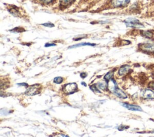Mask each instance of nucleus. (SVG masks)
<instances>
[{
    "label": "nucleus",
    "instance_id": "19",
    "mask_svg": "<svg viewBox=\"0 0 154 137\" xmlns=\"http://www.w3.org/2000/svg\"><path fill=\"white\" fill-rule=\"evenodd\" d=\"M42 25H43V26H47V27H50V28L54 26V25L52 23H42Z\"/></svg>",
    "mask_w": 154,
    "mask_h": 137
},
{
    "label": "nucleus",
    "instance_id": "3",
    "mask_svg": "<svg viewBox=\"0 0 154 137\" xmlns=\"http://www.w3.org/2000/svg\"><path fill=\"white\" fill-rule=\"evenodd\" d=\"M141 96L146 99H153L154 91L151 89H144L141 92Z\"/></svg>",
    "mask_w": 154,
    "mask_h": 137
},
{
    "label": "nucleus",
    "instance_id": "15",
    "mask_svg": "<svg viewBox=\"0 0 154 137\" xmlns=\"http://www.w3.org/2000/svg\"><path fill=\"white\" fill-rule=\"evenodd\" d=\"M8 11H10V13H11L13 15H14L15 16L19 15V12L17 10V9H15L13 8H10V10H8Z\"/></svg>",
    "mask_w": 154,
    "mask_h": 137
},
{
    "label": "nucleus",
    "instance_id": "12",
    "mask_svg": "<svg viewBox=\"0 0 154 137\" xmlns=\"http://www.w3.org/2000/svg\"><path fill=\"white\" fill-rule=\"evenodd\" d=\"M95 45H96V44H93V43H79V44H74V45L70 46L69 47V49L78 47L84 46H94Z\"/></svg>",
    "mask_w": 154,
    "mask_h": 137
},
{
    "label": "nucleus",
    "instance_id": "2",
    "mask_svg": "<svg viewBox=\"0 0 154 137\" xmlns=\"http://www.w3.org/2000/svg\"><path fill=\"white\" fill-rule=\"evenodd\" d=\"M77 88H78V86L76 83L67 84L64 85L63 88L64 92L68 94L74 93L77 91Z\"/></svg>",
    "mask_w": 154,
    "mask_h": 137
},
{
    "label": "nucleus",
    "instance_id": "26",
    "mask_svg": "<svg viewBox=\"0 0 154 137\" xmlns=\"http://www.w3.org/2000/svg\"><path fill=\"white\" fill-rule=\"evenodd\" d=\"M65 137H69V136H67V135H66V136H65Z\"/></svg>",
    "mask_w": 154,
    "mask_h": 137
},
{
    "label": "nucleus",
    "instance_id": "25",
    "mask_svg": "<svg viewBox=\"0 0 154 137\" xmlns=\"http://www.w3.org/2000/svg\"><path fill=\"white\" fill-rule=\"evenodd\" d=\"M81 84H82V85H84V86H85H85H87V85L85 84V82H81Z\"/></svg>",
    "mask_w": 154,
    "mask_h": 137
},
{
    "label": "nucleus",
    "instance_id": "24",
    "mask_svg": "<svg viewBox=\"0 0 154 137\" xmlns=\"http://www.w3.org/2000/svg\"><path fill=\"white\" fill-rule=\"evenodd\" d=\"M18 85H20V86H25V87H28V85L26 83H20V84H17Z\"/></svg>",
    "mask_w": 154,
    "mask_h": 137
},
{
    "label": "nucleus",
    "instance_id": "10",
    "mask_svg": "<svg viewBox=\"0 0 154 137\" xmlns=\"http://www.w3.org/2000/svg\"><path fill=\"white\" fill-rule=\"evenodd\" d=\"M129 70H130V66L129 65H122L119 70V74L121 76L125 75L129 71Z\"/></svg>",
    "mask_w": 154,
    "mask_h": 137
},
{
    "label": "nucleus",
    "instance_id": "23",
    "mask_svg": "<svg viewBox=\"0 0 154 137\" xmlns=\"http://www.w3.org/2000/svg\"><path fill=\"white\" fill-rule=\"evenodd\" d=\"M80 76H81V77L82 78H85L87 76V74L86 73H85V72H82V73H81Z\"/></svg>",
    "mask_w": 154,
    "mask_h": 137
},
{
    "label": "nucleus",
    "instance_id": "11",
    "mask_svg": "<svg viewBox=\"0 0 154 137\" xmlns=\"http://www.w3.org/2000/svg\"><path fill=\"white\" fill-rule=\"evenodd\" d=\"M97 87L99 89L105 90H106V88H108V83H107L106 81H102L99 82L97 84Z\"/></svg>",
    "mask_w": 154,
    "mask_h": 137
},
{
    "label": "nucleus",
    "instance_id": "16",
    "mask_svg": "<svg viewBox=\"0 0 154 137\" xmlns=\"http://www.w3.org/2000/svg\"><path fill=\"white\" fill-rule=\"evenodd\" d=\"M75 0H61V4L62 5H67L72 3Z\"/></svg>",
    "mask_w": 154,
    "mask_h": 137
},
{
    "label": "nucleus",
    "instance_id": "13",
    "mask_svg": "<svg viewBox=\"0 0 154 137\" xmlns=\"http://www.w3.org/2000/svg\"><path fill=\"white\" fill-rule=\"evenodd\" d=\"M142 32V35L144 36L146 38H150L152 37L153 36V34L152 32L149 31H141Z\"/></svg>",
    "mask_w": 154,
    "mask_h": 137
},
{
    "label": "nucleus",
    "instance_id": "9",
    "mask_svg": "<svg viewBox=\"0 0 154 137\" xmlns=\"http://www.w3.org/2000/svg\"><path fill=\"white\" fill-rule=\"evenodd\" d=\"M117 87L116 82L114 79H110L108 82V89L111 91L113 92L114 90Z\"/></svg>",
    "mask_w": 154,
    "mask_h": 137
},
{
    "label": "nucleus",
    "instance_id": "8",
    "mask_svg": "<svg viewBox=\"0 0 154 137\" xmlns=\"http://www.w3.org/2000/svg\"><path fill=\"white\" fill-rule=\"evenodd\" d=\"M116 96H117L118 97L120 98V99H126L127 98V95L126 94L123 92L122 90H120V88H118V87L114 90V91L112 92Z\"/></svg>",
    "mask_w": 154,
    "mask_h": 137
},
{
    "label": "nucleus",
    "instance_id": "5",
    "mask_svg": "<svg viewBox=\"0 0 154 137\" xmlns=\"http://www.w3.org/2000/svg\"><path fill=\"white\" fill-rule=\"evenodd\" d=\"M39 85L35 84L30 86L26 91L25 93L28 95H34L38 93Z\"/></svg>",
    "mask_w": 154,
    "mask_h": 137
},
{
    "label": "nucleus",
    "instance_id": "22",
    "mask_svg": "<svg viewBox=\"0 0 154 137\" xmlns=\"http://www.w3.org/2000/svg\"><path fill=\"white\" fill-rule=\"evenodd\" d=\"M40 1L45 4H49V3L51 2L53 0H40Z\"/></svg>",
    "mask_w": 154,
    "mask_h": 137
},
{
    "label": "nucleus",
    "instance_id": "18",
    "mask_svg": "<svg viewBox=\"0 0 154 137\" xmlns=\"http://www.w3.org/2000/svg\"><path fill=\"white\" fill-rule=\"evenodd\" d=\"M90 89L94 91V92H96V93H100V91L97 89V87H96V85H92L90 86Z\"/></svg>",
    "mask_w": 154,
    "mask_h": 137
},
{
    "label": "nucleus",
    "instance_id": "4",
    "mask_svg": "<svg viewBox=\"0 0 154 137\" xmlns=\"http://www.w3.org/2000/svg\"><path fill=\"white\" fill-rule=\"evenodd\" d=\"M139 47L143 51L150 53H154L153 43H141L139 44Z\"/></svg>",
    "mask_w": 154,
    "mask_h": 137
},
{
    "label": "nucleus",
    "instance_id": "21",
    "mask_svg": "<svg viewBox=\"0 0 154 137\" xmlns=\"http://www.w3.org/2000/svg\"><path fill=\"white\" fill-rule=\"evenodd\" d=\"M56 46L55 44H54V43H47L45 45V47H51V46Z\"/></svg>",
    "mask_w": 154,
    "mask_h": 137
},
{
    "label": "nucleus",
    "instance_id": "1",
    "mask_svg": "<svg viewBox=\"0 0 154 137\" xmlns=\"http://www.w3.org/2000/svg\"><path fill=\"white\" fill-rule=\"evenodd\" d=\"M126 25L128 27L135 28H144V25L140 22V21L135 18H128L124 20Z\"/></svg>",
    "mask_w": 154,
    "mask_h": 137
},
{
    "label": "nucleus",
    "instance_id": "17",
    "mask_svg": "<svg viewBox=\"0 0 154 137\" xmlns=\"http://www.w3.org/2000/svg\"><path fill=\"white\" fill-rule=\"evenodd\" d=\"M63 81V78L60 76L55 77L54 79V82H55L56 84H61Z\"/></svg>",
    "mask_w": 154,
    "mask_h": 137
},
{
    "label": "nucleus",
    "instance_id": "14",
    "mask_svg": "<svg viewBox=\"0 0 154 137\" xmlns=\"http://www.w3.org/2000/svg\"><path fill=\"white\" fill-rule=\"evenodd\" d=\"M113 76V72H109L108 73H107L105 76H104V79L105 81H109L110 79H111L112 77Z\"/></svg>",
    "mask_w": 154,
    "mask_h": 137
},
{
    "label": "nucleus",
    "instance_id": "20",
    "mask_svg": "<svg viewBox=\"0 0 154 137\" xmlns=\"http://www.w3.org/2000/svg\"><path fill=\"white\" fill-rule=\"evenodd\" d=\"M149 88L152 90H154V82H150L149 84Z\"/></svg>",
    "mask_w": 154,
    "mask_h": 137
},
{
    "label": "nucleus",
    "instance_id": "6",
    "mask_svg": "<svg viewBox=\"0 0 154 137\" xmlns=\"http://www.w3.org/2000/svg\"><path fill=\"white\" fill-rule=\"evenodd\" d=\"M130 0H112L111 1V5L114 7H119L126 5Z\"/></svg>",
    "mask_w": 154,
    "mask_h": 137
},
{
    "label": "nucleus",
    "instance_id": "7",
    "mask_svg": "<svg viewBox=\"0 0 154 137\" xmlns=\"http://www.w3.org/2000/svg\"><path fill=\"white\" fill-rule=\"evenodd\" d=\"M122 105L131 111H142V109L141 108V107H140L139 106H137V105H131V104H129L127 103H122Z\"/></svg>",
    "mask_w": 154,
    "mask_h": 137
}]
</instances>
